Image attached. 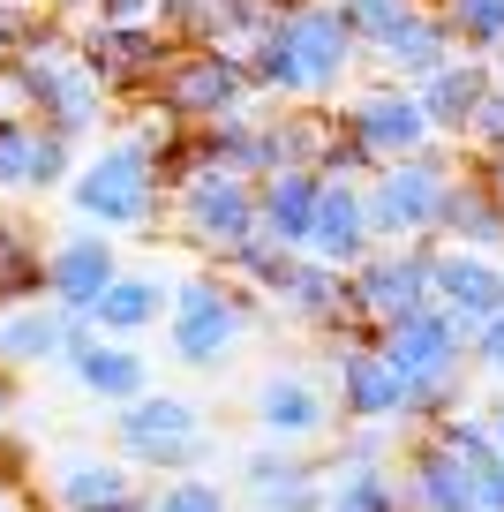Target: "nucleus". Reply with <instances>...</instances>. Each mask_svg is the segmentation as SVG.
I'll return each mask as SVG.
<instances>
[{
    "instance_id": "nucleus-1",
    "label": "nucleus",
    "mask_w": 504,
    "mask_h": 512,
    "mask_svg": "<svg viewBox=\"0 0 504 512\" xmlns=\"http://www.w3.org/2000/svg\"><path fill=\"white\" fill-rule=\"evenodd\" d=\"M8 83H16L23 113L46 128H61L68 144H91L98 128L113 121V91L91 76V61H83L76 46V23H38L31 38H23V53L8 61Z\"/></svg>"
},
{
    "instance_id": "nucleus-2",
    "label": "nucleus",
    "mask_w": 504,
    "mask_h": 512,
    "mask_svg": "<svg viewBox=\"0 0 504 512\" xmlns=\"http://www.w3.org/2000/svg\"><path fill=\"white\" fill-rule=\"evenodd\" d=\"M377 347H384V362L407 377V430H429L437 415L467 407V324L444 302L384 324Z\"/></svg>"
},
{
    "instance_id": "nucleus-3",
    "label": "nucleus",
    "mask_w": 504,
    "mask_h": 512,
    "mask_svg": "<svg viewBox=\"0 0 504 512\" xmlns=\"http://www.w3.org/2000/svg\"><path fill=\"white\" fill-rule=\"evenodd\" d=\"M271 324V309H264V294H249L234 272H189V279H174V302H166V347H174V362L181 369H226L234 362V347L249 332H264Z\"/></svg>"
},
{
    "instance_id": "nucleus-4",
    "label": "nucleus",
    "mask_w": 504,
    "mask_h": 512,
    "mask_svg": "<svg viewBox=\"0 0 504 512\" xmlns=\"http://www.w3.org/2000/svg\"><path fill=\"white\" fill-rule=\"evenodd\" d=\"M61 189H68V211L83 226H106V234H136V226L166 219V174L128 136H106V144L76 151V174Z\"/></svg>"
},
{
    "instance_id": "nucleus-5",
    "label": "nucleus",
    "mask_w": 504,
    "mask_h": 512,
    "mask_svg": "<svg viewBox=\"0 0 504 512\" xmlns=\"http://www.w3.org/2000/svg\"><path fill=\"white\" fill-rule=\"evenodd\" d=\"M113 452H121L136 475H189V467H211L219 452V430L196 400L181 392H136L128 407H113Z\"/></svg>"
},
{
    "instance_id": "nucleus-6",
    "label": "nucleus",
    "mask_w": 504,
    "mask_h": 512,
    "mask_svg": "<svg viewBox=\"0 0 504 512\" xmlns=\"http://www.w3.org/2000/svg\"><path fill=\"white\" fill-rule=\"evenodd\" d=\"M452 166H459V144H422L407 159H384L377 174H362L369 234L377 241H437V204H444Z\"/></svg>"
},
{
    "instance_id": "nucleus-7",
    "label": "nucleus",
    "mask_w": 504,
    "mask_h": 512,
    "mask_svg": "<svg viewBox=\"0 0 504 512\" xmlns=\"http://www.w3.org/2000/svg\"><path fill=\"white\" fill-rule=\"evenodd\" d=\"M151 98L174 113L181 128H211V121H234V113L264 106L256 83H249L241 46H174V61H166V76L151 83Z\"/></svg>"
},
{
    "instance_id": "nucleus-8",
    "label": "nucleus",
    "mask_w": 504,
    "mask_h": 512,
    "mask_svg": "<svg viewBox=\"0 0 504 512\" xmlns=\"http://www.w3.org/2000/svg\"><path fill=\"white\" fill-rule=\"evenodd\" d=\"M437 241H377L362 264H347V317L362 332H384V324L414 317V309L437 302Z\"/></svg>"
},
{
    "instance_id": "nucleus-9",
    "label": "nucleus",
    "mask_w": 504,
    "mask_h": 512,
    "mask_svg": "<svg viewBox=\"0 0 504 512\" xmlns=\"http://www.w3.org/2000/svg\"><path fill=\"white\" fill-rule=\"evenodd\" d=\"M324 369H331V415H339V422H384V430H407V377L384 362L377 332H362V324L324 332Z\"/></svg>"
},
{
    "instance_id": "nucleus-10",
    "label": "nucleus",
    "mask_w": 504,
    "mask_h": 512,
    "mask_svg": "<svg viewBox=\"0 0 504 512\" xmlns=\"http://www.w3.org/2000/svg\"><path fill=\"white\" fill-rule=\"evenodd\" d=\"M279 38H286V53H294L301 106H331V98L354 91L362 46H354V31L339 23L331 0H279Z\"/></svg>"
},
{
    "instance_id": "nucleus-11",
    "label": "nucleus",
    "mask_w": 504,
    "mask_h": 512,
    "mask_svg": "<svg viewBox=\"0 0 504 512\" xmlns=\"http://www.w3.org/2000/svg\"><path fill=\"white\" fill-rule=\"evenodd\" d=\"M331 121H339V128L354 136V144L369 151V166H384V159H407V151H422V144H444L437 128L422 121L414 91H407V83H392V76H369L362 91H347Z\"/></svg>"
},
{
    "instance_id": "nucleus-12",
    "label": "nucleus",
    "mask_w": 504,
    "mask_h": 512,
    "mask_svg": "<svg viewBox=\"0 0 504 512\" xmlns=\"http://www.w3.org/2000/svg\"><path fill=\"white\" fill-rule=\"evenodd\" d=\"M113 272H121V234L76 219L46 256H38V294H46V302H61V309H76V317L91 324V302L113 287Z\"/></svg>"
},
{
    "instance_id": "nucleus-13",
    "label": "nucleus",
    "mask_w": 504,
    "mask_h": 512,
    "mask_svg": "<svg viewBox=\"0 0 504 512\" xmlns=\"http://www.w3.org/2000/svg\"><path fill=\"white\" fill-rule=\"evenodd\" d=\"M256 430H264V445H324L331 430H339V415H331V384L309 377V369H271L264 384H256L249 400Z\"/></svg>"
},
{
    "instance_id": "nucleus-14",
    "label": "nucleus",
    "mask_w": 504,
    "mask_h": 512,
    "mask_svg": "<svg viewBox=\"0 0 504 512\" xmlns=\"http://www.w3.org/2000/svg\"><path fill=\"white\" fill-rule=\"evenodd\" d=\"M76 46H83L91 76L106 83L113 98H143L158 76H166V61H174L181 38H174V31H113V23H76Z\"/></svg>"
},
{
    "instance_id": "nucleus-15",
    "label": "nucleus",
    "mask_w": 504,
    "mask_h": 512,
    "mask_svg": "<svg viewBox=\"0 0 504 512\" xmlns=\"http://www.w3.org/2000/svg\"><path fill=\"white\" fill-rule=\"evenodd\" d=\"M76 151L61 128L31 121V113H8L0 121V196H46L76 174Z\"/></svg>"
},
{
    "instance_id": "nucleus-16",
    "label": "nucleus",
    "mask_w": 504,
    "mask_h": 512,
    "mask_svg": "<svg viewBox=\"0 0 504 512\" xmlns=\"http://www.w3.org/2000/svg\"><path fill=\"white\" fill-rule=\"evenodd\" d=\"M83 332H91V324H83L76 309L46 302V294H16V302H0V369H8V377H16V369H46V362H61Z\"/></svg>"
},
{
    "instance_id": "nucleus-17",
    "label": "nucleus",
    "mask_w": 504,
    "mask_h": 512,
    "mask_svg": "<svg viewBox=\"0 0 504 512\" xmlns=\"http://www.w3.org/2000/svg\"><path fill=\"white\" fill-rule=\"evenodd\" d=\"M264 309L279 324H294V332H339V324H354L347 317V272L316 264L309 249L286 256V272H279V287L264 294Z\"/></svg>"
},
{
    "instance_id": "nucleus-18",
    "label": "nucleus",
    "mask_w": 504,
    "mask_h": 512,
    "mask_svg": "<svg viewBox=\"0 0 504 512\" xmlns=\"http://www.w3.org/2000/svg\"><path fill=\"white\" fill-rule=\"evenodd\" d=\"M68 384H76L83 400L98 407H128L136 392H151V354L136 347V339H106V332H83L76 347L61 354Z\"/></svg>"
},
{
    "instance_id": "nucleus-19",
    "label": "nucleus",
    "mask_w": 504,
    "mask_h": 512,
    "mask_svg": "<svg viewBox=\"0 0 504 512\" xmlns=\"http://www.w3.org/2000/svg\"><path fill=\"white\" fill-rule=\"evenodd\" d=\"M234 497L249 512H324V467H309L294 445H256L234 475Z\"/></svg>"
},
{
    "instance_id": "nucleus-20",
    "label": "nucleus",
    "mask_w": 504,
    "mask_h": 512,
    "mask_svg": "<svg viewBox=\"0 0 504 512\" xmlns=\"http://www.w3.org/2000/svg\"><path fill=\"white\" fill-rule=\"evenodd\" d=\"M128 490H143V482H136V467H128L121 452L68 445V452H53V467H46V512H106V505H121Z\"/></svg>"
},
{
    "instance_id": "nucleus-21",
    "label": "nucleus",
    "mask_w": 504,
    "mask_h": 512,
    "mask_svg": "<svg viewBox=\"0 0 504 512\" xmlns=\"http://www.w3.org/2000/svg\"><path fill=\"white\" fill-rule=\"evenodd\" d=\"M301 249L316 256V264H331V272H347V264H362L369 249H377V234H369V204H362V181H316V211H309V234H301Z\"/></svg>"
},
{
    "instance_id": "nucleus-22",
    "label": "nucleus",
    "mask_w": 504,
    "mask_h": 512,
    "mask_svg": "<svg viewBox=\"0 0 504 512\" xmlns=\"http://www.w3.org/2000/svg\"><path fill=\"white\" fill-rule=\"evenodd\" d=\"M452 31H444V16L429 8V0H407L392 16V31L377 38V46L362 53V68H377V76H392V83H422L437 61H452Z\"/></svg>"
},
{
    "instance_id": "nucleus-23",
    "label": "nucleus",
    "mask_w": 504,
    "mask_h": 512,
    "mask_svg": "<svg viewBox=\"0 0 504 512\" xmlns=\"http://www.w3.org/2000/svg\"><path fill=\"white\" fill-rule=\"evenodd\" d=\"M392 475H399V505L407 512H467L474 505V467H459L429 430L407 437V452L392 460Z\"/></svg>"
},
{
    "instance_id": "nucleus-24",
    "label": "nucleus",
    "mask_w": 504,
    "mask_h": 512,
    "mask_svg": "<svg viewBox=\"0 0 504 512\" xmlns=\"http://www.w3.org/2000/svg\"><path fill=\"white\" fill-rule=\"evenodd\" d=\"M497 83V68H489V53H452V61H437L422 83H407L414 106H422V121L437 128L444 144H459L474 121V106H482V91Z\"/></svg>"
},
{
    "instance_id": "nucleus-25",
    "label": "nucleus",
    "mask_w": 504,
    "mask_h": 512,
    "mask_svg": "<svg viewBox=\"0 0 504 512\" xmlns=\"http://www.w3.org/2000/svg\"><path fill=\"white\" fill-rule=\"evenodd\" d=\"M429 279H437V302L452 309L467 332L504 309V256H497V249H452V241H437Z\"/></svg>"
},
{
    "instance_id": "nucleus-26",
    "label": "nucleus",
    "mask_w": 504,
    "mask_h": 512,
    "mask_svg": "<svg viewBox=\"0 0 504 512\" xmlns=\"http://www.w3.org/2000/svg\"><path fill=\"white\" fill-rule=\"evenodd\" d=\"M166 302H174V279L166 272H143V264H121L113 272V287L91 302V332H106V339H151L158 324H166Z\"/></svg>"
},
{
    "instance_id": "nucleus-27",
    "label": "nucleus",
    "mask_w": 504,
    "mask_h": 512,
    "mask_svg": "<svg viewBox=\"0 0 504 512\" xmlns=\"http://www.w3.org/2000/svg\"><path fill=\"white\" fill-rule=\"evenodd\" d=\"M437 241H452V249H497V256H504V211H497L489 181L474 174L467 159H459V166H452V181H444V204H437Z\"/></svg>"
},
{
    "instance_id": "nucleus-28",
    "label": "nucleus",
    "mask_w": 504,
    "mask_h": 512,
    "mask_svg": "<svg viewBox=\"0 0 504 512\" xmlns=\"http://www.w3.org/2000/svg\"><path fill=\"white\" fill-rule=\"evenodd\" d=\"M316 166H271V174H256V226H264L271 241H286V249H301V234H309V211H316Z\"/></svg>"
},
{
    "instance_id": "nucleus-29",
    "label": "nucleus",
    "mask_w": 504,
    "mask_h": 512,
    "mask_svg": "<svg viewBox=\"0 0 504 512\" xmlns=\"http://www.w3.org/2000/svg\"><path fill=\"white\" fill-rule=\"evenodd\" d=\"M324 512H407L392 460H331L324 467Z\"/></svg>"
},
{
    "instance_id": "nucleus-30",
    "label": "nucleus",
    "mask_w": 504,
    "mask_h": 512,
    "mask_svg": "<svg viewBox=\"0 0 504 512\" xmlns=\"http://www.w3.org/2000/svg\"><path fill=\"white\" fill-rule=\"evenodd\" d=\"M331 136V113L324 106H264V151L271 166H316Z\"/></svg>"
},
{
    "instance_id": "nucleus-31",
    "label": "nucleus",
    "mask_w": 504,
    "mask_h": 512,
    "mask_svg": "<svg viewBox=\"0 0 504 512\" xmlns=\"http://www.w3.org/2000/svg\"><path fill=\"white\" fill-rule=\"evenodd\" d=\"M429 8L444 16L459 53H497L504 46V0H429Z\"/></svg>"
},
{
    "instance_id": "nucleus-32",
    "label": "nucleus",
    "mask_w": 504,
    "mask_h": 512,
    "mask_svg": "<svg viewBox=\"0 0 504 512\" xmlns=\"http://www.w3.org/2000/svg\"><path fill=\"white\" fill-rule=\"evenodd\" d=\"M38 234L16 219V211H0V302H16V294H38Z\"/></svg>"
},
{
    "instance_id": "nucleus-33",
    "label": "nucleus",
    "mask_w": 504,
    "mask_h": 512,
    "mask_svg": "<svg viewBox=\"0 0 504 512\" xmlns=\"http://www.w3.org/2000/svg\"><path fill=\"white\" fill-rule=\"evenodd\" d=\"M151 512H234V490H226V482H211V467L158 475V482H151Z\"/></svg>"
},
{
    "instance_id": "nucleus-34",
    "label": "nucleus",
    "mask_w": 504,
    "mask_h": 512,
    "mask_svg": "<svg viewBox=\"0 0 504 512\" xmlns=\"http://www.w3.org/2000/svg\"><path fill=\"white\" fill-rule=\"evenodd\" d=\"M121 136H128V144H136L143 159L158 166V174H166V159H174V151H181V136H189V128H181L174 113L158 106V98H143V106L128 113V121H121Z\"/></svg>"
},
{
    "instance_id": "nucleus-35",
    "label": "nucleus",
    "mask_w": 504,
    "mask_h": 512,
    "mask_svg": "<svg viewBox=\"0 0 504 512\" xmlns=\"http://www.w3.org/2000/svg\"><path fill=\"white\" fill-rule=\"evenodd\" d=\"M459 151H467V159H482V151H504V76L482 91V106H474V121H467V136H459Z\"/></svg>"
},
{
    "instance_id": "nucleus-36",
    "label": "nucleus",
    "mask_w": 504,
    "mask_h": 512,
    "mask_svg": "<svg viewBox=\"0 0 504 512\" xmlns=\"http://www.w3.org/2000/svg\"><path fill=\"white\" fill-rule=\"evenodd\" d=\"M331 8H339V23L354 31V46L369 53V46H377L384 31H392V16L407 8V0H331Z\"/></svg>"
},
{
    "instance_id": "nucleus-37",
    "label": "nucleus",
    "mask_w": 504,
    "mask_h": 512,
    "mask_svg": "<svg viewBox=\"0 0 504 512\" xmlns=\"http://www.w3.org/2000/svg\"><path fill=\"white\" fill-rule=\"evenodd\" d=\"M91 23H113V31H166V0H91Z\"/></svg>"
},
{
    "instance_id": "nucleus-38",
    "label": "nucleus",
    "mask_w": 504,
    "mask_h": 512,
    "mask_svg": "<svg viewBox=\"0 0 504 512\" xmlns=\"http://www.w3.org/2000/svg\"><path fill=\"white\" fill-rule=\"evenodd\" d=\"M467 369H482V377L504 392V309H497L489 324H474V332H467Z\"/></svg>"
},
{
    "instance_id": "nucleus-39",
    "label": "nucleus",
    "mask_w": 504,
    "mask_h": 512,
    "mask_svg": "<svg viewBox=\"0 0 504 512\" xmlns=\"http://www.w3.org/2000/svg\"><path fill=\"white\" fill-rule=\"evenodd\" d=\"M38 23H46V16H38L31 0H0V68H8V61L23 53V38H31Z\"/></svg>"
},
{
    "instance_id": "nucleus-40",
    "label": "nucleus",
    "mask_w": 504,
    "mask_h": 512,
    "mask_svg": "<svg viewBox=\"0 0 504 512\" xmlns=\"http://www.w3.org/2000/svg\"><path fill=\"white\" fill-rule=\"evenodd\" d=\"M474 505H482V512H504V452H489V460L474 467Z\"/></svg>"
},
{
    "instance_id": "nucleus-41",
    "label": "nucleus",
    "mask_w": 504,
    "mask_h": 512,
    "mask_svg": "<svg viewBox=\"0 0 504 512\" xmlns=\"http://www.w3.org/2000/svg\"><path fill=\"white\" fill-rule=\"evenodd\" d=\"M459 159H467V151H459ZM467 166L489 181V196H497V211H504V151H482V159H467Z\"/></svg>"
},
{
    "instance_id": "nucleus-42",
    "label": "nucleus",
    "mask_w": 504,
    "mask_h": 512,
    "mask_svg": "<svg viewBox=\"0 0 504 512\" xmlns=\"http://www.w3.org/2000/svg\"><path fill=\"white\" fill-rule=\"evenodd\" d=\"M38 16H53V23H83V8H91V0H31Z\"/></svg>"
},
{
    "instance_id": "nucleus-43",
    "label": "nucleus",
    "mask_w": 504,
    "mask_h": 512,
    "mask_svg": "<svg viewBox=\"0 0 504 512\" xmlns=\"http://www.w3.org/2000/svg\"><path fill=\"white\" fill-rule=\"evenodd\" d=\"M0 512H31V490H23L8 467H0Z\"/></svg>"
},
{
    "instance_id": "nucleus-44",
    "label": "nucleus",
    "mask_w": 504,
    "mask_h": 512,
    "mask_svg": "<svg viewBox=\"0 0 504 512\" xmlns=\"http://www.w3.org/2000/svg\"><path fill=\"white\" fill-rule=\"evenodd\" d=\"M8 430H16V377L0 369V445H8Z\"/></svg>"
},
{
    "instance_id": "nucleus-45",
    "label": "nucleus",
    "mask_w": 504,
    "mask_h": 512,
    "mask_svg": "<svg viewBox=\"0 0 504 512\" xmlns=\"http://www.w3.org/2000/svg\"><path fill=\"white\" fill-rule=\"evenodd\" d=\"M482 415H489V437H497V452H504V392H497V400L482 407Z\"/></svg>"
},
{
    "instance_id": "nucleus-46",
    "label": "nucleus",
    "mask_w": 504,
    "mask_h": 512,
    "mask_svg": "<svg viewBox=\"0 0 504 512\" xmlns=\"http://www.w3.org/2000/svg\"><path fill=\"white\" fill-rule=\"evenodd\" d=\"M8 113H23V98H16V83H8V68H0V121Z\"/></svg>"
},
{
    "instance_id": "nucleus-47",
    "label": "nucleus",
    "mask_w": 504,
    "mask_h": 512,
    "mask_svg": "<svg viewBox=\"0 0 504 512\" xmlns=\"http://www.w3.org/2000/svg\"><path fill=\"white\" fill-rule=\"evenodd\" d=\"M106 512H151V490H128L121 505H106Z\"/></svg>"
},
{
    "instance_id": "nucleus-48",
    "label": "nucleus",
    "mask_w": 504,
    "mask_h": 512,
    "mask_svg": "<svg viewBox=\"0 0 504 512\" xmlns=\"http://www.w3.org/2000/svg\"><path fill=\"white\" fill-rule=\"evenodd\" d=\"M489 68H497V76H504V46H497V53H489Z\"/></svg>"
},
{
    "instance_id": "nucleus-49",
    "label": "nucleus",
    "mask_w": 504,
    "mask_h": 512,
    "mask_svg": "<svg viewBox=\"0 0 504 512\" xmlns=\"http://www.w3.org/2000/svg\"><path fill=\"white\" fill-rule=\"evenodd\" d=\"M467 512H482V505H467Z\"/></svg>"
}]
</instances>
